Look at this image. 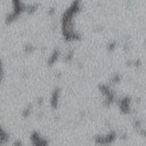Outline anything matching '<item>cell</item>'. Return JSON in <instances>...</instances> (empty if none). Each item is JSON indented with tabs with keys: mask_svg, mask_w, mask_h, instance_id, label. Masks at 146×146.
Here are the masks:
<instances>
[{
	"mask_svg": "<svg viewBox=\"0 0 146 146\" xmlns=\"http://www.w3.org/2000/svg\"><path fill=\"white\" fill-rule=\"evenodd\" d=\"M9 140V135L6 133V131L0 125V146L5 144Z\"/></svg>",
	"mask_w": 146,
	"mask_h": 146,
	"instance_id": "obj_6",
	"label": "cell"
},
{
	"mask_svg": "<svg viewBox=\"0 0 146 146\" xmlns=\"http://www.w3.org/2000/svg\"><path fill=\"white\" fill-rule=\"evenodd\" d=\"M58 101H59V91L58 90H55L52 94V97L50 100L51 102V106L52 108L56 109L58 106Z\"/></svg>",
	"mask_w": 146,
	"mask_h": 146,
	"instance_id": "obj_5",
	"label": "cell"
},
{
	"mask_svg": "<svg viewBox=\"0 0 146 146\" xmlns=\"http://www.w3.org/2000/svg\"><path fill=\"white\" fill-rule=\"evenodd\" d=\"M31 141L33 143V146H47V141L42 138L38 132L31 134Z\"/></svg>",
	"mask_w": 146,
	"mask_h": 146,
	"instance_id": "obj_4",
	"label": "cell"
},
{
	"mask_svg": "<svg viewBox=\"0 0 146 146\" xmlns=\"http://www.w3.org/2000/svg\"><path fill=\"white\" fill-rule=\"evenodd\" d=\"M30 112H31V110H30V108H25V110H24L23 115H24L25 117H28V116L30 114Z\"/></svg>",
	"mask_w": 146,
	"mask_h": 146,
	"instance_id": "obj_7",
	"label": "cell"
},
{
	"mask_svg": "<svg viewBox=\"0 0 146 146\" xmlns=\"http://www.w3.org/2000/svg\"><path fill=\"white\" fill-rule=\"evenodd\" d=\"M117 137V134L115 131H111L105 136L102 135H97L95 138L96 143L100 146H108L111 143H113Z\"/></svg>",
	"mask_w": 146,
	"mask_h": 146,
	"instance_id": "obj_1",
	"label": "cell"
},
{
	"mask_svg": "<svg viewBox=\"0 0 146 146\" xmlns=\"http://www.w3.org/2000/svg\"><path fill=\"white\" fill-rule=\"evenodd\" d=\"M14 145H15V146H22L23 144H22V142H21V141H16Z\"/></svg>",
	"mask_w": 146,
	"mask_h": 146,
	"instance_id": "obj_8",
	"label": "cell"
},
{
	"mask_svg": "<svg viewBox=\"0 0 146 146\" xmlns=\"http://www.w3.org/2000/svg\"><path fill=\"white\" fill-rule=\"evenodd\" d=\"M131 100L129 96L123 97L119 102V108L123 114H129L131 113Z\"/></svg>",
	"mask_w": 146,
	"mask_h": 146,
	"instance_id": "obj_3",
	"label": "cell"
},
{
	"mask_svg": "<svg viewBox=\"0 0 146 146\" xmlns=\"http://www.w3.org/2000/svg\"><path fill=\"white\" fill-rule=\"evenodd\" d=\"M101 91L104 96V105L106 107L111 106L114 102V100H115V96H114L113 91L108 86H106V85L101 86Z\"/></svg>",
	"mask_w": 146,
	"mask_h": 146,
	"instance_id": "obj_2",
	"label": "cell"
}]
</instances>
